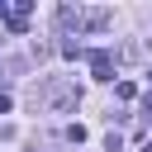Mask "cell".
Returning a JSON list of instances; mask_svg holds the SVG:
<instances>
[{"label": "cell", "instance_id": "cell-1", "mask_svg": "<svg viewBox=\"0 0 152 152\" xmlns=\"http://www.w3.org/2000/svg\"><path fill=\"white\" fill-rule=\"evenodd\" d=\"M57 24L81 38V33L109 28V24H114V10H109V5H81V0H76V5H62V10H57Z\"/></svg>", "mask_w": 152, "mask_h": 152}, {"label": "cell", "instance_id": "cell-2", "mask_svg": "<svg viewBox=\"0 0 152 152\" xmlns=\"http://www.w3.org/2000/svg\"><path fill=\"white\" fill-rule=\"evenodd\" d=\"M33 104H43L52 114H66V109L81 104V86L76 81H43V86H33Z\"/></svg>", "mask_w": 152, "mask_h": 152}, {"label": "cell", "instance_id": "cell-3", "mask_svg": "<svg viewBox=\"0 0 152 152\" xmlns=\"http://www.w3.org/2000/svg\"><path fill=\"white\" fill-rule=\"evenodd\" d=\"M90 57V76L95 81H114V57L104 52V48H95V52H86Z\"/></svg>", "mask_w": 152, "mask_h": 152}, {"label": "cell", "instance_id": "cell-4", "mask_svg": "<svg viewBox=\"0 0 152 152\" xmlns=\"http://www.w3.org/2000/svg\"><path fill=\"white\" fill-rule=\"evenodd\" d=\"M114 95H119V100H133V95H138V86H133V81H119V86H114Z\"/></svg>", "mask_w": 152, "mask_h": 152}, {"label": "cell", "instance_id": "cell-5", "mask_svg": "<svg viewBox=\"0 0 152 152\" xmlns=\"http://www.w3.org/2000/svg\"><path fill=\"white\" fill-rule=\"evenodd\" d=\"M142 109H147V114H152V86H147V95H142Z\"/></svg>", "mask_w": 152, "mask_h": 152}]
</instances>
